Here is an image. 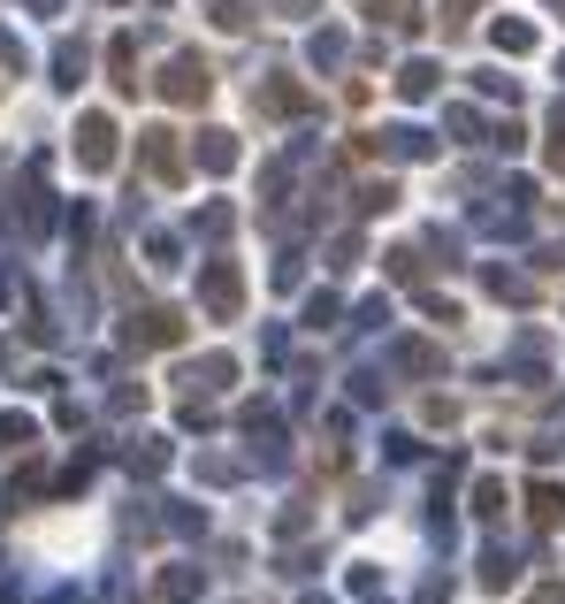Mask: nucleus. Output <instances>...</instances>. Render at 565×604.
Here are the masks:
<instances>
[{"instance_id": "4", "label": "nucleus", "mask_w": 565, "mask_h": 604, "mask_svg": "<svg viewBox=\"0 0 565 604\" xmlns=\"http://www.w3.org/2000/svg\"><path fill=\"white\" fill-rule=\"evenodd\" d=\"M85 161H108V123H85Z\"/></svg>"}, {"instance_id": "3", "label": "nucleus", "mask_w": 565, "mask_h": 604, "mask_svg": "<svg viewBox=\"0 0 565 604\" xmlns=\"http://www.w3.org/2000/svg\"><path fill=\"white\" fill-rule=\"evenodd\" d=\"M398 92H406V100H421V92H435V69H428V62H406V77H398Z\"/></svg>"}, {"instance_id": "1", "label": "nucleus", "mask_w": 565, "mask_h": 604, "mask_svg": "<svg viewBox=\"0 0 565 604\" xmlns=\"http://www.w3.org/2000/svg\"><path fill=\"white\" fill-rule=\"evenodd\" d=\"M168 92H176V100H199V92H207V62L176 54V62H168Z\"/></svg>"}, {"instance_id": "2", "label": "nucleus", "mask_w": 565, "mask_h": 604, "mask_svg": "<svg viewBox=\"0 0 565 604\" xmlns=\"http://www.w3.org/2000/svg\"><path fill=\"white\" fill-rule=\"evenodd\" d=\"M489 39H497L505 54H528V46H535V31H528L520 15H497V31H489Z\"/></svg>"}]
</instances>
